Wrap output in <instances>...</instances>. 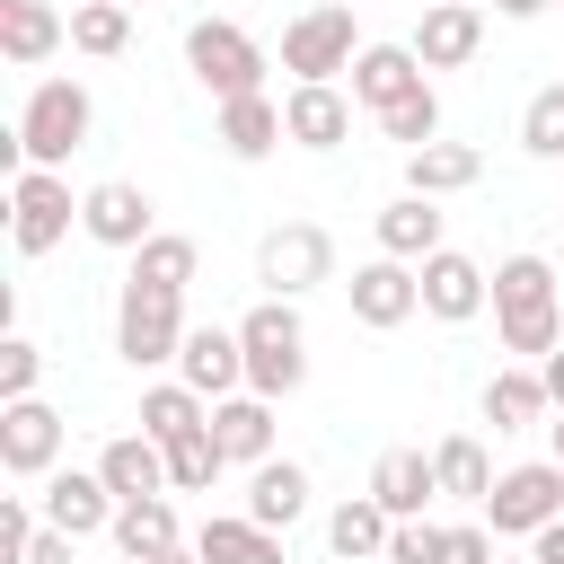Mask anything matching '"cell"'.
<instances>
[{
    "instance_id": "1",
    "label": "cell",
    "mask_w": 564,
    "mask_h": 564,
    "mask_svg": "<svg viewBox=\"0 0 564 564\" xmlns=\"http://www.w3.org/2000/svg\"><path fill=\"white\" fill-rule=\"evenodd\" d=\"M494 326L502 352H555L564 344V308H555V264L546 256H502L494 264Z\"/></svg>"
},
{
    "instance_id": "2",
    "label": "cell",
    "mask_w": 564,
    "mask_h": 564,
    "mask_svg": "<svg viewBox=\"0 0 564 564\" xmlns=\"http://www.w3.org/2000/svg\"><path fill=\"white\" fill-rule=\"evenodd\" d=\"M238 344H247V388H256V397H291V388L308 379V326H300L291 300L264 291V300L238 317Z\"/></svg>"
},
{
    "instance_id": "3",
    "label": "cell",
    "mask_w": 564,
    "mask_h": 564,
    "mask_svg": "<svg viewBox=\"0 0 564 564\" xmlns=\"http://www.w3.org/2000/svg\"><path fill=\"white\" fill-rule=\"evenodd\" d=\"M88 88L79 79H35V97H26V115H18V150H26V167H62L79 141H88Z\"/></svg>"
},
{
    "instance_id": "4",
    "label": "cell",
    "mask_w": 564,
    "mask_h": 564,
    "mask_svg": "<svg viewBox=\"0 0 564 564\" xmlns=\"http://www.w3.org/2000/svg\"><path fill=\"white\" fill-rule=\"evenodd\" d=\"M185 62H194V79L212 97H256L264 88V44L247 26H229V18H194L185 26Z\"/></svg>"
},
{
    "instance_id": "5",
    "label": "cell",
    "mask_w": 564,
    "mask_h": 564,
    "mask_svg": "<svg viewBox=\"0 0 564 564\" xmlns=\"http://www.w3.org/2000/svg\"><path fill=\"white\" fill-rule=\"evenodd\" d=\"M185 344V291H150V282H123V308H115V352L132 370H159L176 361Z\"/></svg>"
},
{
    "instance_id": "6",
    "label": "cell",
    "mask_w": 564,
    "mask_h": 564,
    "mask_svg": "<svg viewBox=\"0 0 564 564\" xmlns=\"http://www.w3.org/2000/svg\"><path fill=\"white\" fill-rule=\"evenodd\" d=\"M256 282H264L273 300H300V291L335 282V238H326L317 220H282V229H264V247H256Z\"/></svg>"
},
{
    "instance_id": "7",
    "label": "cell",
    "mask_w": 564,
    "mask_h": 564,
    "mask_svg": "<svg viewBox=\"0 0 564 564\" xmlns=\"http://www.w3.org/2000/svg\"><path fill=\"white\" fill-rule=\"evenodd\" d=\"M485 520H494V538H538L546 520H564V467L555 458L502 467L494 494H485Z\"/></svg>"
},
{
    "instance_id": "8",
    "label": "cell",
    "mask_w": 564,
    "mask_h": 564,
    "mask_svg": "<svg viewBox=\"0 0 564 564\" xmlns=\"http://www.w3.org/2000/svg\"><path fill=\"white\" fill-rule=\"evenodd\" d=\"M352 0H317V9H300L291 26H282V70L291 79H335V70H352Z\"/></svg>"
},
{
    "instance_id": "9",
    "label": "cell",
    "mask_w": 564,
    "mask_h": 564,
    "mask_svg": "<svg viewBox=\"0 0 564 564\" xmlns=\"http://www.w3.org/2000/svg\"><path fill=\"white\" fill-rule=\"evenodd\" d=\"M70 185H62V167H26V176H9V247L18 256H53L62 238H70Z\"/></svg>"
},
{
    "instance_id": "10",
    "label": "cell",
    "mask_w": 564,
    "mask_h": 564,
    "mask_svg": "<svg viewBox=\"0 0 564 564\" xmlns=\"http://www.w3.org/2000/svg\"><path fill=\"white\" fill-rule=\"evenodd\" d=\"M53 458H62V414L44 397H9L0 405V467L18 485H35V476H53Z\"/></svg>"
},
{
    "instance_id": "11",
    "label": "cell",
    "mask_w": 564,
    "mask_h": 564,
    "mask_svg": "<svg viewBox=\"0 0 564 564\" xmlns=\"http://www.w3.org/2000/svg\"><path fill=\"white\" fill-rule=\"evenodd\" d=\"M344 291H352V317H361V326H379V335H388V326H405V317L423 308V273H414L405 256H370V264H352V282H344Z\"/></svg>"
},
{
    "instance_id": "12",
    "label": "cell",
    "mask_w": 564,
    "mask_h": 564,
    "mask_svg": "<svg viewBox=\"0 0 564 564\" xmlns=\"http://www.w3.org/2000/svg\"><path fill=\"white\" fill-rule=\"evenodd\" d=\"M79 229L97 238V247H141V238H159V203L141 194V185H123V176H106V185H88V203H79Z\"/></svg>"
},
{
    "instance_id": "13",
    "label": "cell",
    "mask_w": 564,
    "mask_h": 564,
    "mask_svg": "<svg viewBox=\"0 0 564 564\" xmlns=\"http://www.w3.org/2000/svg\"><path fill=\"white\" fill-rule=\"evenodd\" d=\"M423 273V308L441 317V326H467L485 300H494V273L476 264V256H458V247H441V256H423L414 264Z\"/></svg>"
},
{
    "instance_id": "14",
    "label": "cell",
    "mask_w": 564,
    "mask_h": 564,
    "mask_svg": "<svg viewBox=\"0 0 564 564\" xmlns=\"http://www.w3.org/2000/svg\"><path fill=\"white\" fill-rule=\"evenodd\" d=\"M176 370H185V388H203L212 405L238 397V379H247V344H238V326H185Z\"/></svg>"
},
{
    "instance_id": "15",
    "label": "cell",
    "mask_w": 564,
    "mask_h": 564,
    "mask_svg": "<svg viewBox=\"0 0 564 564\" xmlns=\"http://www.w3.org/2000/svg\"><path fill=\"white\" fill-rule=\"evenodd\" d=\"M35 511L53 529H70V538H97V529H115V485L106 476H79V467H53L44 494H35Z\"/></svg>"
},
{
    "instance_id": "16",
    "label": "cell",
    "mask_w": 564,
    "mask_h": 564,
    "mask_svg": "<svg viewBox=\"0 0 564 564\" xmlns=\"http://www.w3.org/2000/svg\"><path fill=\"white\" fill-rule=\"evenodd\" d=\"M476 44H485V9L476 0H432L423 26H414L423 70H458V62H476Z\"/></svg>"
},
{
    "instance_id": "17",
    "label": "cell",
    "mask_w": 564,
    "mask_h": 564,
    "mask_svg": "<svg viewBox=\"0 0 564 564\" xmlns=\"http://www.w3.org/2000/svg\"><path fill=\"white\" fill-rule=\"evenodd\" d=\"M282 123H291L300 150H344V132H352V97H344L335 79H300V88L282 97Z\"/></svg>"
},
{
    "instance_id": "18",
    "label": "cell",
    "mask_w": 564,
    "mask_h": 564,
    "mask_svg": "<svg viewBox=\"0 0 564 564\" xmlns=\"http://www.w3.org/2000/svg\"><path fill=\"white\" fill-rule=\"evenodd\" d=\"M212 441H220V458L229 467H264L273 458V397H220L212 405Z\"/></svg>"
},
{
    "instance_id": "19",
    "label": "cell",
    "mask_w": 564,
    "mask_h": 564,
    "mask_svg": "<svg viewBox=\"0 0 564 564\" xmlns=\"http://www.w3.org/2000/svg\"><path fill=\"white\" fill-rule=\"evenodd\" d=\"M405 88H423V53L414 44H361L352 53V106H397Z\"/></svg>"
},
{
    "instance_id": "20",
    "label": "cell",
    "mask_w": 564,
    "mask_h": 564,
    "mask_svg": "<svg viewBox=\"0 0 564 564\" xmlns=\"http://www.w3.org/2000/svg\"><path fill=\"white\" fill-rule=\"evenodd\" d=\"M97 476L115 485V502H150V494H167V441H150V432H123V441H106Z\"/></svg>"
},
{
    "instance_id": "21",
    "label": "cell",
    "mask_w": 564,
    "mask_h": 564,
    "mask_svg": "<svg viewBox=\"0 0 564 564\" xmlns=\"http://www.w3.org/2000/svg\"><path fill=\"white\" fill-rule=\"evenodd\" d=\"M370 494L388 502V520H423V502L441 494V458H423V449H379Z\"/></svg>"
},
{
    "instance_id": "22",
    "label": "cell",
    "mask_w": 564,
    "mask_h": 564,
    "mask_svg": "<svg viewBox=\"0 0 564 564\" xmlns=\"http://www.w3.org/2000/svg\"><path fill=\"white\" fill-rule=\"evenodd\" d=\"M291 141V123H282V106L256 88V97H220V150L229 159H273Z\"/></svg>"
},
{
    "instance_id": "23",
    "label": "cell",
    "mask_w": 564,
    "mask_h": 564,
    "mask_svg": "<svg viewBox=\"0 0 564 564\" xmlns=\"http://www.w3.org/2000/svg\"><path fill=\"white\" fill-rule=\"evenodd\" d=\"M194 555L203 564H282V529H264L247 511H220V520L194 529Z\"/></svg>"
},
{
    "instance_id": "24",
    "label": "cell",
    "mask_w": 564,
    "mask_h": 564,
    "mask_svg": "<svg viewBox=\"0 0 564 564\" xmlns=\"http://www.w3.org/2000/svg\"><path fill=\"white\" fill-rule=\"evenodd\" d=\"M485 176V150H467V141H423V150H405V194H467Z\"/></svg>"
},
{
    "instance_id": "25",
    "label": "cell",
    "mask_w": 564,
    "mask_h": 564,
    "mask_svg": "<svg viewBox=\"0 0 564 564\" xmlns=\"http://www.w3.org/2000/svg\"><path fill=\"white\" fill-rule=\"evenodd\" d=\"M53 44H70V18H62V9H44V0H0V53H9L18 70H35Z\"/></svg>"
},
{
    "instance_id": "26",
    "label": "cell",
    "mask_w": 564,
    "mask_h": 564,
    "mask_svg": "<svg viewBox=\"0 0 564 564\" xmlns=\"http://www.w3.org/2000/svg\"><path fill=\"white\" fill-rule=\"evenodd\" d=\"M379 256H405V264L441 256V203H432V194H397V203L379 212Z\"/></svg>"
},
{
    "instance_id": "27",
    "label": "cell",
    "mask_w": 564,
    "mask_h": 564,
    "mask_svg": "<svg viewBox=\"0 0 564 564\" xmlns=\"http://www.w3.org/2000/svg\"><path fill=\"white\" fill-rule=\"evenodd\" d=\"M308 511V467H291V458H264L256 476H247V520H264V529H291Z\"/></svg>"
},
{
    "instance_id": "28",
    "label": "cell",
    "mask_w": 564,
    "mask_h": 564,
    "mask_svg": "<svg viewBox=\"0 0 564 564\" xmlns=\"http://www.w3.org/2000/svg\"><path fill=\"white\" fill-rule=\"evenodd\" d=\"M546 405H555V397H546L538 370H494V379H485V423H494V432H529Z\"/></svg>"
},
{
    "instance_id": "29",
    "label": "cell",
    "mask_w": 564,
    "mask_h": 564,
    "mask_svg": "<svg viewBox=\"0 0 564 564\" xmlns=\"http://www.w3.org/2000/svg\"><path fill=\"white\" fill-rule=\"evenodd\" d=\"M115 546H123L132 564L185 546V538H176V502H167V494H150V502H115Z\"/></svg>"
},
{
    "instance_id": "30",
    "label": "cell",
    "mask_w": 564,
    "mask_h": 564,
    "mask_svg": "<svg viewBox=\"0 0 564 564\" xmlns=\"http://www.w3.org/2000/svg\"><path fill=\"white\" fill-rule=\"evenodd\" d=\"M388 529H397V520H388V502H379V494H352V502H335L326 546H335L344 564H352V555H388Z\"/></svg>"
},
{
    "instance_id": "31",
    "label": "cell",
    "mask_w": 564,
    "mask_h": 564,
    "mask_svg": "<svg viewBox=\"0 0 564 564\" xmlns=\"http://www.w3.org/2000/svg\"><path fill=\"white\" fill-rule=\"evenodd\" d=\"M194 423H212V397H203V388H185V379L141 388V432H150V441H176V432H194Z\"/></svg>"
},
{
    "instance_id": "32",
    "label": "cell",
    "mask_w": 564,
    "mask_h": 564,
    "mask_svg": "<svg viewBox=\"0 0 564 564\" xmlns=\"http://www.w3.org/2000/svg\"><path fill=\"white\" fill-rule=\"evenodd\" d=\"M194 238H176V229H159V238H141L132 247V282H150V291H185L194 282Z\"/></svg>"
},
{
    "instance_id": "33",
    "label": "cell",
    "mask_w": 564,
    "mask_h": 564,
    "mask_svg": "<svg viewBox=\"0 0 564 564\" xmlns=\"http://www.w3.org/2000/svg\"><path fill=\"white\" fill-rule=\"evenodd\" d=\"M70 44L97 53V62L123 53V44H132V0H79V9H70Z\"/></svg>"
},
{
    "instance_id": "34",
    "label": "cell",
    "mask_w": 564,
    "mask_h": 564,
    "mask_svg": "<svg viewBox=\"0 0 564 564\" xmlns=\"http://www.w3.org/2000/svg\"><path fill=\"white\" fill-rule=\"evenodd\" d=\"M379 132H388L397 150H423V141H441V97H432V79H423V88H405L397 106H379Z\"/></svg>"
},
{
    "instance_id": "35",
    "label": "cell",
    "mask_w": 564,
    "mask_h": 564,
    "mask_svg": "<svg viewBox=\"0 0 564 564\" xmlns=\"http://www.w3.org/2000/svg\"><path fill=\"white\" fill-rule=\"evenodd\" d=\"M220 467H229V458H220L212 423H194V432H176V441H167V485H176V494H203Z\"/></svg>"
},
{
    "instance_id": "36",
    "label": "cell",
    "mask_w": 564,
    "mask_h": 564,
    "mask_svg": "<svg viewBox=\"0 0 564 564\" xmlns=\"http://www.w3.org/2000/svg\"><path fill=\"white\" fill-rule=\"evenodd\" d=\"M432 458H441V494H467V502H485V494H494V458H485V441H476V432L441 441Z\"/></svg>"
},
{
    "instance_id": "37",
    "label": "cell",
    "mask_w": 564,
    "mask_h": 564,
    "mask_svg": "<svg viewBox=\"0 0 564 564\" xmlns=\"http://www.w3.org/2000/svg\"><path fill=\"white\" fill-rule=\"evenodd\" d=\"M520 150L564 159V79H555V88H538V97L520 106Z\"/></svg>"
},
{
    "instance_id": "38",
    "label": "cell",
    "mask_w": 564,
    "mask_h": 564,
    "mask_svg": "<svg viewBox=\"0 0 564 564\" xmlns=\"http://www.w3.org/2000/svg\"><path fill=\"white\" fill-rule=\"evenodd\" d=\"M35 379H44V352H35L26 335H9V344H0V405H9V397H35Z\"/></svg>"
},
{
    "instance_id": "39",
    "label": "cell",
    "mask_w": 564,
    "mask_h": 564,
    "mask_svg": "<svg viewBox=\"0 0 564 564\" xmlns=\"http://www.w3.org/2000/svg\"><path fill=\"white\" fill-rule=\"evenodd\" d=\"M35 529H44V511H35L26 494H9V502H0V564H26Z\"/></svg>"
},
{
    "instance_id": "40",
    "label": "cell",
    "mask_w": 564,
    "mask_h": 564,
    "mask_svg": "<svg viewBox=\"0 0 564 564\" xmlns=\"http://www.w3.org/2000/svg\"><path fill=\"white\" fill-rule=\"evenodd\" d=\"M441 538L449 529H432V520H397L388 529V564H441Z\"/></svg>"
},
{
    "instance_id": "41",
    "label": "cell",
    "mask_w": 564,
    "mask_h": 564,
    "mask_svg": "<svg viewBox=\"0 0 564 564\" xmlns=\"http://www.w3.org/2000/svg\"><path fill=\"white\" fill-rule=\"evenodd\" d=\"M441 564H494V538L485 529H449L441 538Z\"/></svg>"
},
{
    "instance_id": "42",
    "label": "cell",
    "mask_w": 564,
    "mask_h": 564,
    "mask_svg": "<svg viewBox=\"0 0 564 564\" xmlns=\"http://www.w3.org/2000/svg\"><path fill=\"white\" fill-rule=\"evenodd\" d=\"M26 564H70V529H53V520H44V529H35V546H26Z\"/></svg>"
},
{
    "instance_id": "43",
    "label": "cell",
    "mask_w": 564,
    "mask_h": 564,
    "mask_svg": "<svg viewBox=\"0 0 564 564\" xmlns=\"http://www.w3.org/2000/svg\"><path fill=\"white\" fill-rule=\"evenodd\" d=\"M529 555H538V564H564V520H546V529L529 538Z\"/></svg>"
},
{
    "instance_id": "44",
    "label": "cell",
    "mask_w": 564,
    "mask_h": 564,
    "mask_svg": "<svg viewBox=\"0 0 564 564\" xmlns=\"http://www.w3.org/2000/svg\"><path fill=\"white\" fill-rule=\"evenodd\" d=\"M538 379H546V397H555V414H564V344L546 352V370H538Z\"/></svg>"
},
{
    "instance_id": "45",
    "label": "cell",
    "mask_w": 564,
    "mask_h": 564,
    "mask_svg": "<svg viewBox=\"0 0 564 564\" xmlns=\"http://www.w3.org/2000/svg\"><path fill=\"white\" fill-rule=\"evenodd\" d=\"M494 9H502V18H538L546 0H494Z\"/></svg>"
},
{
    "instance_id": "46",
    "label": "cell",
    "mask_w": 564,
    "mask_h": 564,
    "mask_svg": "<svg viewBox=\"0 0 564 564\" xmlns=\"http://www.w3.org/2000/svg\"><path fill=\"white\" fill-rule=\"evenodd\" d=\"M141 564H203L194 546H167V555H141Z\"/></svg>"
},
{
    "instance_id": "47",
    "label": "cell",
    "mask_w": 564,
    "mask_h": 564,
    "mask_svg": "<svg viewBox=\"0 0 564 564\" xmlns=\"http://www.w3.org/2000/svg\"><path fill=\"white\" fill-rule=\"evenodd\" d=\"M546 432H555V467H564V423H546Z\"/></svg>"
},
{
    "instance_id": "48",
    "label": "cell",
    "mask_w": 564,
    "mask_h": 564,
    "mask_svg": "<svg viewBox=\"0 0 564 564\" xmlns=\"http://www.w3.org/2000/svg\"><path fill=\"white\" fill-rule=\"evenodd\" d=\"M494 564H502V555H494ZM520 564H538V555H520Z\"/></svg>"
}]
</instances>
